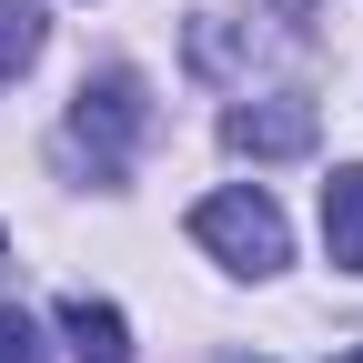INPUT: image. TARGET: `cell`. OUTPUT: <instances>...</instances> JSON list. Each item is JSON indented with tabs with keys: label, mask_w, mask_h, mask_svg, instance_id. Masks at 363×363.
Listing matches in <instances>:
<instances>
[{
	"label": "cell",
	"mask_w": 363,
	"mask_h": 363,
	"mask_svg": "<svg viewBox=\"0 0 363 363\" xmlns=\"http://www.w3.org/2000/svg\"><path fill=\"white\" fill-rule=\"evenodd\" d=\"M142 131H152V91H142V71H101V81H81V101H71V121H61V142L101 172V182H121L131 172V152H142Z\"/></svg>",
	"instance_id": "cell-1"
},
{
	"label": "cell",
	"mask_w": 363,
	"mask_h": 363,
	"mask_svg": "<svg viewBox=\"0 0 363 363\" xmlns=\"http://www.w3.org/2000/svg\"><path fill=\"white\" fill-rule=\"evenodd\" d=\"M192 242H202L222 272H283V262H293L283 212H272V192H252V182H233V192H202V202H192Z\"/></svg>",
	"instance_id": "cell-2"
},
{
	"label": "cell",
	"mask_w": 363,
	"mask_h": 363,
	"mask_svg": "<svg viewBox=\"0 0 363 363\" xmlns=\"http://www.w3.org/2000/svg\"><path fill=\"white\" fill-rule=\"evenodd\" d=\"M313 131H323V111H313L303 91H272V101L222 111V142H233L242 162H293V152H313Z\"/></svg>",
	"instance_id": "cell-3"
},
{
	"label": "cell",
	"mask_w": 363,
	"mask_h": 363,
	"mask_svg": "<svg viewBox=\"0 0 363 363\" xmlns=\"http://www.w3.org/2000/svg\"><path fill=\"white\" fill-rule=\"evenodd\" d=\"M61 343H71V363H131V323H121V303H91V293L61 303Z\"/></svg>",
	"instance_id": "cell-4"
},
{
	"label": "cell",
	"mask_w": 363,
	"mask_h": 363,
	"mask_svg": "<svg viewBox=\"0 0 363 363\" xmlns=\"http://www.w3.org/2000/svg\"><path fill=\"white\" fill-rule=\"evenodd\" d=\"M323 242H333L343 272H363V162H343L323 182Z\"/></svg>",
	"instance_id": "cell-5"
},
{
	"label": "cell",
	"mask_w": 363,
	"mask_h": 363,
	"mask_svg": "<svg viewBox=\"0 0 363 363\" xmlns=\"http://www.w3.org/2000/svg\"><path fill=\"white\" fill-rule=\"evenodd\" d=\"M40 61V0H0V81H21Z\"/></svg>",
	"instance_id": "cell-6"
},
{
	"label": "cell",
	"mask_w": 363,
	"mask_h": 363,
	"mask_svg": "<svg viewBox=\"0 0 363 363\" xmlns=\"http://www.w3.org/2000/svg\"><path fill=\"white\" fill-rule=\"evenodd\" d=\"M0 363H40V333H30V313L0 303Z\"/></svg>",
	"instance_id": "cell-7"
},
{
	"label": "cell",
	"mask_w": 363,
	"mask_h": 363,
	"mask_svg": "<svg viewBox=\"0 0 363 363\" xmlns=\"http://www.w3.org/2000/svg\"><path fill=\"white\" fill-rule=\"evenodd\" d=\"M272 11H283V21H293V30H303V21H313V11H323V0H272Z\"/></svg>",
	"instance_id": "cell-8"
},
{
	"label": "cell",
	"mask_w": 363,
	"mask_h": 363,
	"mask_svg": "<svg viewBox=\"0 0 363 363\" xmlns=\"http://www.w3.org/2000/svg\"><path fill=\"white\" fill-rule=\"evenodd\" d=\"M333 363H363V343H353V353H333Z\"/></svg>",
	"instance_id": "cell-9"
}]
</instances>
